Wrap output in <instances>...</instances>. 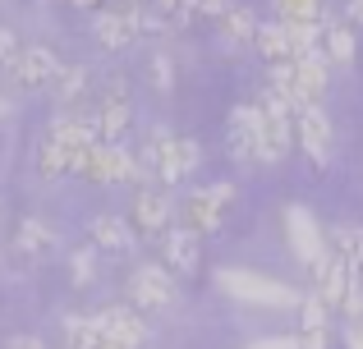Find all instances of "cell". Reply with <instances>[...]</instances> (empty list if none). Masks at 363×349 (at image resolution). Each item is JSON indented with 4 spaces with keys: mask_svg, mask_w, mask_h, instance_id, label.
Segmentation results:
<instances>
[{
    "mask_svg": "<svg viewBox=\"0 0 363 349\" xmlns=\"http://www.w3.org/2000/svg\"><path fill=\"white\" fill-rule=\"evenodd\" d=\"M83 88H88V69H83V64H65L60 79H55V97H60V101H74Z\"/></svg>",
    "mask_w": 363,
    "mask_h": 349,
    "instance_id": "obj_25",
    "label": "cell"
},
{
    "mask_svg": "<svg viewBox=\"0 0 363 349\" xmlns=\"http://www.w3.org/2000/svg\"><path fill=\"white\" fill-rule=\"evenodd\" d=\"M350 18H354V23L363 28V0H350Z\"/></svg>",
    "mask_w": 363,
    "mask_h": 349,
    "instance_id": "obj_36",
    "label": "cell"
},
{
    "mask_svg": "<svg viewBox=\"0 0 363 349\" xmlns=\"http://www.w3.org/2000/svg\"><path fill=\"white\" fill-rule=\"evenodd\" d=\"M65 64L55 60L46 46H23V55H18L14 64H9V79H14V88L23 92H37V88H55V79H60Z\"/></svg>",
    "mask_w": 363,
    "mask_h": 349,
    "instance_id": "obj_7",
    "label": "cell"
},
{
    "mask_svg": "<svg viewBox=\"0 0 363 349\" xmlns=\"http://www.w3.org/2000/svg\"><path fill=\"white\" fill-rule=\"evenodd\" d=\"M147 9H152V0H111L106 14H147Z\"/></svg>",
    "mask_w": 363,
    "mask_h": 349,
    "instance_id": "obj_29",
    "label": "cell"
},
{
    "mask_svg": "<svg viewBox=\"0 0 363 349\" xmlns=\"http://www.w3.org/2000/svg\"><path fill=\"white\" fill-rule=\"evenodd\" d=\"M74 9H83V14H106V5L111 0H69Z\"/></svg>",
    "mask_w": 363,
    "mask_h": 349,
    "instance_id": "obj_34",
    "label": "cell"
},
{
    "mask_svg": "<svg viewBox=\"0 0 363 349\" xmlns=\"http://www.w3.org/2000/svg\"><path fill=\"white\" fill-rule=\"evenodd\" d=\"M198 262H203V248H198V234H189L184 225L166 234V271L175 276H194Z\"/></svg>",
    "mask_w": 363,
    "mask_h": 349,
    "instance_id": "obj_13",
    "label": "cell"
},
{
    "mask_svg": "<svg viewBox=\"0 0 363 349\" xmlns=\"http://www.w3.org/2000/svg\"><path fill=\"white\" fill-rule=\"evenodd\" d=\"M88 230H92V248H97V253H111V258H133V248H138L133 225H124L120 216H97Z\"/></svg>",
    "mask_w": 363,
    "mask_h": 349,
    "instance_id": "obj_10",
    "label": "cell"
},
{
    "mask_svg": "<svg viewBox=\"0 0 363 349\" xmlns=\"http://www.w3.org/2000/svg\"><path fill=\"white\" fill-rule=\"evenodd\" d=\"M5 120H9V101L0 97V125H5Z\"/></svg>",
    "mask_w": 363,
    "mask_h": 349,
    "instance_id": "obj_37",
    "label": "cell"
},
{
    "mask_svg": "<svg viewBox=\"0 0 363 349\" xmlns=\"http://www.w3.org/2000/svg\"><path fill=\"white\" fill-rule=\"evenodd\" d=\"M299 331H331V308L318 294L299 304Z\"/></svg>",
    "mask_w": 363,
    "mask_h": 349,
    "instance_id": "obj_24",
    "label": "cell"
},
{
    "mask_svg": "<svg viewBox=\"0 0 363 349\" xmlns=\"http://www.w3.org/2000/svg\"><path fill=\"white\" fill-rule=\"evenodd\" d=\"M216 290H225L240 304H262V308H299L303 304L290 285H281L272 276H257V271H240V267L216 271Z\"/></svg>",
    "mask_w": 363,
    "mask_h": 349,
    "instance_id": "obj_1",
    "label": "cell"
},
{
    "mask_svg": "<svg viewBox=\"0 0 363 349\" xmlns=\"http://www.w3.org/2000/svg\"><path fill=\"white\" fill-rule=\"evenodd\" d=\"M97 322L106 331L111 349H138L143 336H147V326H143V317L133 308H106V313H97Z\"/></svg>",
    "mask_w": 363,
    "mask_h": 349,
    "instance_id": "obj_12",
    "label": "cell"
},
{
    "mask_svg": "<svg viewBox=\"0 0 363 349\" xmlns=\"http://www.w3.org/2000/svg\"><path fill=\"white\" fill-rule=\"evenodd\" d=\"M285 37H290V60H327L322 23H285Z\"/></svg>",
    "mask_w": 363,
    "mask_h": 349,
    "instance_id": "obj_15",
    "label": "cell"
},
{
    "mask_svg": "<svg viewBox=\"0 0 363 349\" xmlns=\"http://www.w3.org/2000/svg\"><path fill=\"white\" fill-rule=\"evenodd\" d=\"M257 28H262V23H257V14H253L248 5H235L230 14L221 18L225 42H235V46H253V42H257Z\"/></svg>",
    "mask_w": 363,
    "mask_h": 349,
    "instance_id": "obj_19",
    "label": "cell"
},
{
    "mask_svg": "<svg viewBox=\"0 0 363 349\" xmlns=\"http://www.w3.org/2000/svg\"><path fill=\"white\" fill-rule=\"evenodd\" d=\"M97 134H101V143H120L124 138V129L133 125V110H129V101H120V97H101V106H97Z\"/></svg>",
    "mask_w": 363,
    "mask_h": 349,
    "instance_id": "obj_14",
    "label": "cell"
},
{
    "mask_svg": "<svg viewBox=\"0 0 363 349\" xmlns=\"http://www.w3.org/2000/svg\"><path fill=\"white\" fill-rule=\"evenodd\" d=\"M331 331H299V349H327Z\"/></svg>",
    "mask_w": 363,
    "mask_h": 349,
    "instance_id": "obj_31",
    "label": "cell"
},
{
    "mask_svg": "<svg viewBox=\"0 0 363 349\" xmlns=\"http://www.w3.org/2000/svg\"><path fill=\"white\" fill-rule=\"evenodd\" d=\"M23 55V46H18V37L9 33V28H0V69H9V64Z\"/></svg>",
    "mask_w": 363,
    "mask_h": 349,
    "instance_id": "obj_27",
    "label": "cell"
},
{
    "mask_svg": "<svg viewBox=\"0 0 363 349\" xmlns=\"http://www.w3.org/2000/svg\"><path fill=\"white\" fill-rule=\"evenodd\" d=\"M285 234H290L294 258H299L308 271H318L322 262H327L331 244H327V234H322V225L313 221V212H308V207H299V202H290V207H285Z\"/></svg>",
    "mask_w": 363,
    "mask_h": 349,
    "instance_id": "obj_3",
    "label": "cell"
},
{
    "mask_svg": "<svg viewBox=\"0 0 363 349\" xmlns=\"http://www.w3.org/2000/svg\"><path fill=\"white\" fill-rule=\"evenodd\" d=\"M345 341H350V349H363V322L350 326V331H345Z\"/></svg>",
    "mask_w": 363,
    "mask_h": 349,
    "instance_id": "obj_35",
    "label": "cell"
},
{
    "mask_svg": "<svg viewBox=\"0 0 363 349\" xmlns=\"http://www.w3.org/2000/svg\"><path fill=\"white\" fill-rule=\"evenodd\" d=\"M235 5H240V0H198V14H207V18H216V23H221Z\"/></svg>",
    "mask_w": 363,
    "mask_h": 349,
    "instance_id": "obj_28",
    "label": "cell"
},
{
    "mask_svg": "<svg viewBox=\"0 0 363 349\" xmlns=\"http://www.w3.org/2000/svg\"><path fill=\"white\" fill-rule=\"evenodd\" d=\"M152 69H157V88L170 92V83H175V79H170V60H166V55H157V60H152Z\"/></svg>",
    "mask_w": 363,
    "mask_h": 349,
    "instance_id": "obj_33",
    "label": "cell"
},
{
    "mask_svg": "<svg viewBox=\"0 0 363 349\" xmlns=\"http://www.w3.org/2000/svg\"><path fill=\"white\" fill-rule=\"evenodd\" d=\"M60 248V239H55V230L46 221H18V230H14V244H9V253H14L18 262H46L51 253Z\"/></svg>",
    "mask_w": 363,
    "mask_h": 349,
    "instance_id": "obj_8",
    "label": "cell"
},
{
    "mask_svg": "<svg viewBox=\"0 0 363 349\" xmlns=\"http://www.w3.org/2000/svg\"><path fill=\"white\" fill-rule=\"evenodd\" d=\"M294 138H299V147L308 152V161L318 166V171H327L331 166V115L322 106H299L294 110Z\"/></svg>",
    "mask_w": 363,
    "mask_h": 349,
    "instance_id": "obj_4",
    "label": "cell"
},
{
    "mask_svg": "<svg viewBox=\"0 0 363 349\" xmlns=\"http://www.w3.org/2000/svg\"><path fill=\"white\" fill-rule=\"evenodd\" d=\"M37 171H42V179H65V175H74V166H69V156L46 138L42 152H37Z\"/></svg>",
    "mask_w": 363,
    "mask_h": 349,
    "instance_id": "obj_23",
    "label": "cell"
},
{
    "mask_svg": "<svg viewBox=\"0 0 363 349\" xmlns=\"http://www.w3.org/2000/svg\"><path fill=\"white\" fill-rule=\"evenodd\" d=\"M65 331H69V349H111V341H106V331H101L97 317H69Z\"/></svg>",
    "mask_w": 363,
    "mask_h": 349,
    "instance_id": "obj_20",
    "label": "cell"
},
{
    "mask_svg": "<svg viewBox=\"0 0 363 349\" xmlns=\"http://www.w3.org/2000/svg\"><path fill=\"white\" fill-rule=\"evenodd\" d=\"M322 51H327V64H354V33L345 23H322Z\"/></svg>",
    "mask_w": 363,
    "mask_h": 349,
    "instance_id": "obj_18",
    "label": "cell"
},
{
    "mask_svg": "<svg viewBox=\"0 0 363 349\" xmlns=\"http://www.w3.org/2000/svg\"><path fill=\"white\" fill-rule=\"evenodd\" d=\"M129 299L138 308H170L179 299V280H175V271H166V267H157V262H147V267H138L129 276Z\"/></svg>",
    "mask_w": 363,
    "mask_h": 349,
    "instance_id": "obj_5",
    "label": "cell"
},
{
    "mask_svg": "<svg viewBox=\"0 0 363 349\" xmlns=\"http://www.w3.org/2000/svg\"><path fill=\"white\" fill-rule=\"evenodd\" d=\"M253 46H257V55H262L272 69H276V64H294L290 60V37H285V23H262Z\"/></svg>",
    "mask_w": 363,
    "mask_h": 349,
    "instance_id": "obj_17",
    "label": "cell"
},
{
    "mask_svg": "<svg viewBox=\"0 0 363 349\" xmlns=\"http://www.w3.org/2000/svg\"><path fill=\"white\" fill-rule=\"evenodd\" d=\"M230 156L240 166L262 161V106H257V101L235 106V115H230Z\"/></svg>",
    "mask_w": 363,
    "mask_h": 349,
    "instance_id": "obj_6",
    "label": "cell"
},
{
    "mask_svg": "<svg viewBox=\"0 0 363 349\" xmlns=\"http://www.w3.org/2000/svg\"><path fill=\"white\" fill-rule=\"evenodd\" d=\"M235 202V184H207V188H194L179 207V221H184L189 234H212L221 230V216L225 207Z\"/></svg>",
    "mask_w": 363,
    "mask_h": 349,
    "instance_id": "obj_2",
    "label": "cell"
},
{
    "mask_svg": "<svg viewBox=\"0 0 363 349\" xmlns=\"http://www.w3.org/2000/svg\"><path fill=\"white\" fill-rule=\"evenodd\" d=\"M152 14L161 18V28H166V33H179V28L194 23L198 0H152Z\"/></svg>",
    "mask_w": 363,
    "mask_h": 349,
    "instance_id": "obj_21",
    "label": "cell"
},
{
    "mask_svg": "<svg viewBox=\"0 0 363 349\" xmlns=\"http://www.w3.org/2000/svg\"><path fill=\"white\" fill-rule=\"evenodd\" d=\"M340 308H345L354 322H363V285H359V280L350 285V294H345V304H340Z\"/></svg>",
    "mask_w": 363,
    "mask_h": 349,
    "instance_id": "obj_30",
    "label": "cell"
},
{
    "mask_svg": "<svg viewBox=\"0 0 363 349\" xmlns=\"http://www.w3.org/2000/svg\"><path fill=\"white\" fill-rule=\"evenodd\" d=\"M276 14L281 23H327L322 0H276Z\"/></svg>",
    "mask_w": 363,
    "mask_h": 349,
    "instance_id": "obj_22",
    "label": "cell"
},
{
    "mask_svg": "<svg viewBox=\"0 0 363 349\" xmlns=\"http://www.w3.org/2000/svg\"><path fill=\"white\" fill-rule=\"evenodd\" d=\"M327 74H331L327 60H294V83H299V97L308 101V106L322 101V92H327Z\"/></svg>",
    "mask_w": 363,
    "mask_h": 349,
    "instance_id": "obj_16",
    "label": "cell"
},
{
    "mask_svg": "<svg viewBox=\"0 0 363 349\" xmlns=\"http://www.w3.org/2000/svg\"><path fill=\"white\" fill-rule=\"evenodd\" d=\"M92 276H97V248H79L69 258V280L74 285H92Z\"/></svg>",
    "mask_w": 363,
    "mask_h": 349,
    "instance_id": "obj_26",
    "label": "cell"
},
{
    "mask_svg": "<svg viewBox=\"0 0 363 349\" xmlns=\"http://www.w3.org/2000/svg\"><path fill=\"white\" fill-rule=\"evenodd\" d=\"M170 216H175V202H170L161 188H138V198H133V230L138 234H166Z\"/></svg>",
    "mask_w": 363,
    "mask_h": 349,
    "instance_id": "obj_9",
    "label": "cell"
},
{
    "mask_svg": "<svg viewBox=\"0 0 363 349\" xmlns=\"http://www.w3.org/2000/svg\"><path fill=\"white\" fill-rule=\"evenodd\" d=\"M313 285H318V299L327 308H340L350 294V285H354V276H350V262L336 258V253H327V262H322L318 271H313Z\"/></svg>",
    "mask_w": 363,
    "mask_h": 349,
    "instance_id": "obj_11",
    "label": "cell"
},
{
    "mask_svg": "<svg viewBox=\"0 0 363 349\" xmlns=\"http://www.w3.org/2000/svg\"><path fill=\"white\" fill-rule=\"evenodd\" d=\"M248 349H299V336H272V341H257Z\"/></svg>",
    "mask_w": 363,
    "mask_h": 349,
    "instance_id": "obj_32",
    "label": "cell"
}]
</instances>
